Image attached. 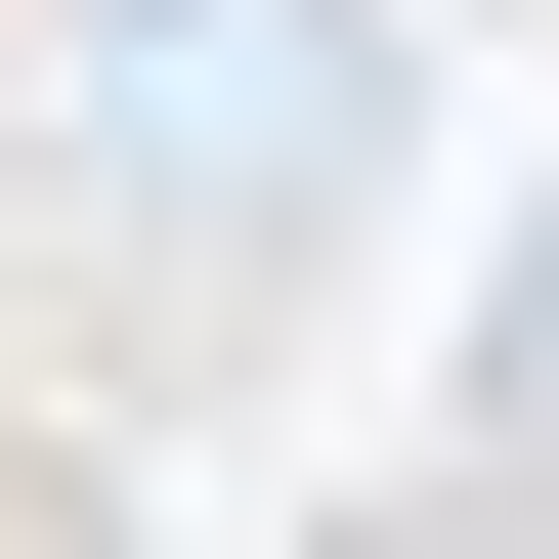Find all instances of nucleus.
<instances>
[{
  "instance_id": "nucleus-1",
  "label": "nucleus",
  "mask_w": 559,
  "mask_h": 559,
  "mask_svg": "<svg viewBox=\"0 0 559 559\" xmlns=\"http://www.w3.org/2000/svg\"><path fill=\"white\" fill-rule=\"evenodd\" d=\"M44 173L130 215V259H301V215L388 173V44L345 0H44Z\"/></svg>"
},
{
  "instance_id": "nucleus-2",
  "label": "nucleus",
  "mask_w": 559,
  "mask_h": 559,
  "mask_svg": "<svg viewBox=\"0 0 559 559\" xmlns=\"http://www.w3.org/2000/svg\"><path fill=\"white\" fill-rule=\"evenodd\" d=\"M474 388H516V430H559V215H516V345H474Z\"/></svg>"
}]
</instances>
